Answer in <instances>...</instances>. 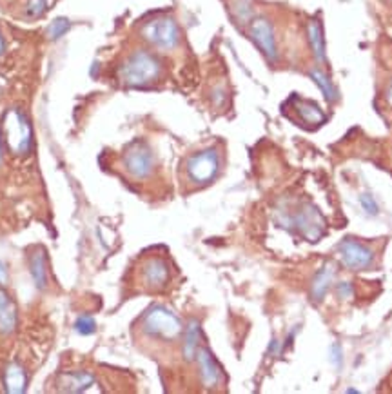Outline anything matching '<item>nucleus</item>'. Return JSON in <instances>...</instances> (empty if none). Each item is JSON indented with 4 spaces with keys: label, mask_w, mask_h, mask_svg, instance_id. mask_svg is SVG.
<instances>
[{
    "label": "nucleus",
    "mask_w": 392,
    "mask_h": 394,
    "mask_svg": "<svg viewBox=\"0 0 392 394\" xmlns=\"http://www.w3.org/2000/svg\"><path fill=\"white\" fill-rule=\"evenodd\" d=\"M17 328V307L4 289H0V335H11Z\"/></svg>",
    "instance_id": "4468645a"
},
{
    "label": "nucleus",
    "mask_w": 392,
    "mask_h": 394,
    "mask_svg": "<svg viewBox=\"0 0 392 394\" xmlns=\"http://www.w3.org/2000/svg\"><path fill=\"white\" fill-rule=\"evenodd\" d=\"M388 2H392V0H388Z\"/></svg>",
    "instance_id": "7c9ffc66"
},
{
    "label": "nucleus",
    "mask_w": 392,
    "mask_h": 394,
    "mask_svg": "<svg viewBox=\"0 0 392 394\" xmlns=\"http://www.w3.org/2000/svg\"><path fill=\"white\" fill-rule=\"evenodd\" d=\"M384 100L388 108H392V79L388 80L387 86H385V91H384Z\"/></svg>",
    "instance_id": "bb28decb"
},
{
    "label": "nucleus",
    "mask_w": 392,
    "mask_h": 394,
    "mask_svg": "<svg viewBox=\"0 0 392 394\" xmlns=\"http://www.w3.org/2000/svg\"><path fill=\"white\" fill-rule=\"evenodd\" d=\"M2 140L13 155L25 156L33 147V129L21 110L6 111L2 118Z\"/></svg>",
    "instance_id": "f03ea898"
},
{
    "label": "nucleus",
    "mask_w": 392,
    "mask_h": 394,
    "mask_svg": "<svg viewBox=\"0 0 392 394\" xmlns=\"http://www.w3.org/2000/svg\"><path fill=\"white\" fill-rule=\"evenodd\" d=\"M60 386L64 393H86L89 387L95 386V376L88 371H75L60 376Z\"/></svg>",
    "instance_id": "2eb2a0df"
},
{
    "label": "nucleus",
    "mask_w": 392,
    "mask_h": 394,
    "mask_svg": "<svg viewBox=\"0 0 392 394\" xmlns=\"http://www.w3.org/2000/svg\"><path fill=\"white\" fill-rule=\"evenodd\" d=\"M75 329L79 335L88 336V335H93V332L96 331V323L91 316L82 315V316H79V320L75 322Z\"/></svg>",
    "instance_id": "b1692460"
},
{
    "label": "nucleus",
    "mask_w": 392,
    "mask_h": 394,
    "mask_svg": "<svg viewBox=\"0 0 392 394\" xmlns=\"http://www.w3.org/2000/svg\"><path fill=\"white\" fill-rule=\"evenodd\" d=\"M307 38H309V46L313 50L314 60L318 66H325L327 64V47L325 37H323V25L320 18H311L307 24Z\"/></svg>",
    "instance_id": "ddd939ff"
},
{
    "label": "nucleus",
    "mask_w": 392,
    "mask_h": 394,
    "mask_svg": "<svg viewBox=\"0 0 392 394\" xmlns=\"http://www.w3.org/2000/svg\"><path fill=\"white\" fill-rule=\"evenodd\" d=\"M140 278H142V284L146 289L160 291L171 280V269H169V264L163 258L153 256V258L144 262Z\"/></svg>",
    "instance_id": "9b49d317"
},
{
    "label": "nucleus",
    "mask_w": 392,
    "mask_h": 394,
    "mask_svg": "<svg viewBox=\"0 0 392 394\" xmlns=\"http://www.w3.org/2000/svg\"><path fill=\"white\" fill-rule=\"evenodd\" d=\"M200 347V323L196 320H191L185 329V336H184V358L185 360H195L196 358V351Z\"/></svg>",
    "instance_id": "aec40b11"
},
{
    "label": "nucleus",
    "mask_w": 392,
    "mask_h": 394,
    "mask_svg": "<svg viewBox=\"0 0 392 394\" xmlns=\"http://www.w3.org/2000/svg\"><path fill=\"white\" fill-rule=\"evenodd\" d=\"M249 37L269 64L278 62V44H276L275 28L269 18L253 17V21L249 22Z\"/></svg>",
    "instance_id": "0eeeda50"
},
{
    "label": "nucleus",
    "mask_w": 392,
    "mask_h": 394,
    "mask_svg": "<svg viewBox=\"0 0 392 394\" xmlns=\"http://www.w3.org/2000/svg\"><path fill=\"white\" fill-rule=\"evenodd\" d=\"M359 204H362V207L365 209V213L372 214V216L378 214V211H380V207H378V204H376V200L371 195H362V197H359Z\"/></svg>",
    "instance_id": "393cba45"
},
{
    "label": "nucleus",
    "mask_w": 392,
    "mask_h": 394,
    "mask_svg": "<svg viewBox=\"0 0 392 394\" xmlns=\"http://www.w3.org/2000/svg\"><path fill=\"white\" fill-rule=\"evenodd\" d=\"M196 361H198V369H200L202 383L205 387H217L221 380V369L209 349L198 347L196 351Z\"/></svg>",
    "instance_id": "f8f14e48"
},
{
    "label": "nucleus",
    "mask_w": 392,
    "mask_h": 394,
    "mask_svg": "<svg viewBox=\"0 0 392 394\" xmlns=\"http://www.w3.org/2000/svg\"><path fill=\"white\" fill-rule=\"evenodd\" d=\"M292 108V113L289 115L291 120L298 122L301 127H307V129H316V127L323 126L327 120V115L323 113L320 105L313 100H307V98H301L298 95H292L287 102Z\"/></svg>",
    "instance_id": "1a4fd4ad"
},
{
    "label": "nucleus",
    "mask_w": 392,
    "mask_h": 394,
    "mask_svg": "<svg viewBox=\"0 0 392 394\" xmlns=\"http://www.w3.org/2000/svg\"><path fill=\"white\" fill-rule=\"evenodd\" d=\"M234 17L240 22H243V24H249L253 21L255 15H253V8H250L247 0H238L236 4H234Z\"/></svg>",
    "instance_id": "4be33fe9"
},
{
    "label": "nucleus",
    "mask_w": 392,
    "mask_h": 394,
    "mask_svg": "<svg viewBox=\"0 0 392 394\" xmlns=\"http://www.w3.org/2000/svg\"><path fill=\"white\" fill-rule=\"evenodd\" d=\"M142 329L146 335L160 340H176L184 328L178 316L162 306L151 307L142 318Z\"/></svg>",
    "instance_id": "20e7f679"
},
{
    "label": "nucleus",
    "mask_w": 392,
    "mask_h": 394,
    "mask_svg": "<svg viewBox=\"0 0 392 394\" xmlns=\"http://www.w3.org/2000/svg\"><path fill=\"white\" fill-rule=\"evenodd\" d=\"M140 35L151 47L163 53L176 50L180 44V28L175 18L169 15H160L144 22Z\"/></svg>",
    "instance_id": "7ed1b4c3"
},
{
    "label": "nucleus",
    "mask_w": 392,
    "mask_h": 394,
    "mask_svg": "<svg viewBox=\"0 0 392 394\" xmlns=\"http://www.w3.org/2000/svg\"><path fill=\"white\" fill-rule=\"evenodd\" d=\"M334 280V267L333 265H325V267L318 271V274L314 277L313 285H311V296L313 300H321V298L325 296L327 291L330 289V285H333Z\"/></svg>",
    "instance_id": "a211bd4d"
},
{
    "label": "nucleus",
    "mask_w": 392,
    "mask_h": 394,
    "mask_svg": "<svg viewBox=\"0 0 392 394\" xmlns=\"http://www.w3.org/2000/svg\"><path fill=\"white\" fill-rule=\"evenodd\" d=\"M336 293L340 298H351L354 291H352V285L349 282H342V284L336 285Z\"/></svg>",
    "instance_id": "a878e982"
},
{
    "label": "nucleus",
    "mask_w": 392,
    "mask_h": 394,
    "mask_svg": "<svg viewBox=\"0 0 392 394\" xmlns=\"http://www.w3.org/2000/svg\"><path fill=\"white\" fill-rule=\"evenodd\" d=\"M47 11V0H28L25 15L30 18H40Z\"/></svg>",
    "instance_id": "5701e85b"
},
{
    "label": "nucleus",
    "mask_w": 392,
    "mask_h": 394,
    "mask_svg": "<svg viewBox=\"0 0 392 394\" xmlns=\"http://www.w3.org/2000/svg\"><path fill=\"white\" fill-rule=\"evenodd\" d=\"M4 50H6V42H4V37L0 35V55L4 53Z\"/></svg>",
    "instance_id": "c85d7f7f"
},
{
    "label": "nucleus",
    "mask_w": 392,
    "mask_h": 394,
    "mask_svg": "<svg viewBox=\"0 0 392 394\" xmlns=\"http://www.w3.org/2000/svg\"><path fill=\"white\" fill-rule=\"evenodd\" d=\"M6 284H8V269H6V265L0 260V285Z\"/></svg>",
    "instance_id": "cd10ccee"
},
{
    "label": "nucleus",
    "mask_w": 392,
    "mask_h": 394,
    "mask_svg": "<svg viewBox=\"0 0 392 394\" xmlns=\"http://www.w3.org/2000/svg\"><path fill=\"white\" fill-rule=\"evenodd\" d=\"M122 164H124L125 171L129 173V176H133L137 180H144L155 169V156H153L146 142L137 140L125 149L124 156H122Z\"/></svg>",
    "instance_id": "423d86ee"
},
{
    "label": "nucleus",
    "mask_w": 392,
    "mask_h": 394,
    "mask_svg": "<svg viewBox=\"0 0 392 394\" xmlns=\"http://www.w3.org/2000/svg\"><path fill=\"white\" fill-rule=\"evenodd\" d=\"M220 171V153L214 147L195 153L185 162V176L195 185H205L213 182Z\"/></svg>",
    "instance_id": "39448f33"
},
{
    "label": "nucleus",
    "mask_w": 392,
    "mask_h": 394,
    "mask_svg": "<svg viewBox=\"0 0 392 394\" xmlns=\"http://www.w3.org/2000/svg\"><path fill=\"white\" fill-rule=\"evenodd\" d=\"M117 76L125 88H147L162 76V62L155 53L137 50L118 66Z\"/></svg>",
    "instance_id": "f257e3e1"
},
{
    "label": "nucleus",
    "mask_w": 392,
    "mask_h": 394,
    "mask_svg": "<svg viewBox=\"0 0 392 394\" xmlns=\"http://www.w3.org/2000/svg\"><path fill=\"white\" fill-rule=\"evenodd\" d=\"M4 389L9 394H22L28 389V374L21 364H9L4 371Z\"/></svg>",
    "instance_id": "dca6fc26"
},
{
    "label": "nucleus",
    "mask_w": 392,
    "mask_h": 394,
    "mask_svg": "<svg viewBox=\"0 0 392 394\" xmlns=\"http://www.w3.org/2000/svg\"><path fill=\"white\" fill-rule=\"evenodd\" d=\"M289 222L296 227L301 233V236L309 240V242H318L321 238V235H323V229H325L323 216H321L320 211L314 206H304L301 211L292 214Z\"/></svg>",
    "instance_id": "9d476101"
},
{
    "label": "nucleus",
    "mask_w": 392,
    "mask_h": 394,
    "mask_svg": "<svg viewBox=\"0 0 392 394\" xmlns=\"http://www.w3.org/2000/svg\"><path fill=\"white\" fill-rule=\"evenodd\" d=\"M309 76H311V80H313L314 84L320 88L321 95H323V98H325L329 104H334V102L338 100V89H336L334 82L330 80V76L327 75V73L323 71L320 66L309 69Z\"/></svg>",
    "instance_id": "f3484780"
},
{
    "label": "nucleus",
    "mask_w": 392,
    "mask_h": 394,
    "mask_svg": "<svg viewBox=\"0 0 392 394\" xmlns=\"http://www.w3.org/2000/svg\"><path fill=\"white\" fill-rule=\"evenodd\" d=\"M30 269L31 277H33L35 285L38 289H46L47 287V269H46V256L42 249H37L30 256Z\"/></svg>",
    "instance_id": "6ab92c4d"
},
{
    "label": "nucleus",
    "mask_w": 392,
    "mask_h": 394,
    "mask_svg": "<svg viewBox=\"0 0 392 394\" xmlns=\"http://www.w3.org/2000/svg\"><path fill=\"white\" fill-rule=\"evenodd\" d=\"M69 28H71V22L67 21V18H54L50 28H47V38L50 40H59L60 37H64L69 31Z\"/></svg>",
    "instance_id": "412c9836"
},
{
    "label": "nucleus",
    "mask_w": 392,
    "mask_h": 394,
    "mask_svg": "<svg viewBox=\"0 0 392 394\" xmlns=\"http://www.w3.org/2000/svg\"><path fill=\"white\" fill-rule=\"evenodd\" d=\"M0 162H2V139H0Z\"/></svg>",
    "instance_id": "c756f323"
},
{
    "label": "nucleus",
    "mask_w": 392,
    "mask_h": 394,
    "mask_svg": "<svg viewBox=\"0 0 392 394\" xmlns=\"http://www.w3.org/2000/svg\"><path fill=\"white\" fill-rule=\"evenodd\" d=\"M340 253V260L342 265L351 271H365V269H371L374 264V251H372L369 245L362 242H356L352 238H347L340 243L338 248Z\"/></svg>",
    "instance_id": "6e6552de"
}]
</instances>
